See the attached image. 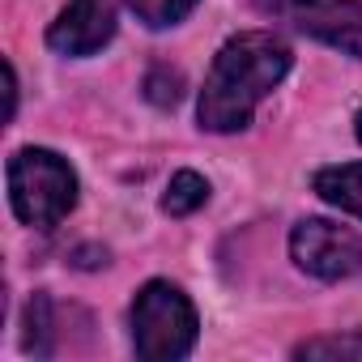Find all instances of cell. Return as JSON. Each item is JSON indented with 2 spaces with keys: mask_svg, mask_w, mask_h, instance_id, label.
<instances>
[{
  "mask_svg": "<svg viewBox=\"0 0 362 362\" xmlns=\"http://www.w3.org/2000/svg\"><path fill=\"white\" fill-rule=\"evenodd\" d=\"M290 47L269 30H243L235 35L218 56L201 90L197 119L209 132H239L252 124L256 107L281 86L290 73Z\"/></svg>",
  "mask_w": 362,
  "mask_h": 362,
  "instance_id": "obj_1",
  "label": "cell"
},
{
  "mask_svg": "<svg viewBox=\"0 0 362 362\" xmlns=\"http://www.w3.org/2000/svg\"><path fill=\"white\" fill-rule=\"evenodd\" d=\"M132 349L145 362L188 358L197 345V307L170 281H145L132 298Z\"/></svg>",
  "mask_w": 362,
  "mask_h": 362,
  "instance_id": "obj_2",
  "label": "cell"
},
{
  "mask_svg": "<svg viewBox=\"0 0 362 362\" xmlns=\"http://www.w3.org/2000/svg\"><path fill=\"white\" fill-rule=\"evenodd\" d=\"M9 201L26 226H56L77 205V175L52 149H18L9 158Z\"/></svg>",
  "mask_w": 362,
  "mask_h": 362,
  "instance_id": "obj_3",
  "label": "cell"
},
{
  "mask_svg": "<svg viewBox=\"0 0 362 362\" xmlns=\"http://www.w3.org/2000/svg\"><path fill=\"white\" fill-rule=\"evenodd\" d=\"M256 9L315 43L362 60V0H256Z\"/></svg>",
  "mask_w": 362,
  "mask_h": 362,
  "instance_id": "obj_4",
  "label": "cell"
},
{
  "mask_svg": "<svg viewBox=\"0 0 362 362\" xmlns=\"http://www.w3.org/2000/svg\"><path fill=\"white\" fill-rule=\"evenodd\" d=\"M290 256L303 273L320 281H341L362 269V235L328 218H303L290 230Z\"/></svg>",
  "mask_w": 362,
  "mask_h": 362,
  "instance_id": "obj_5",
  "label": "cell"
},
{
  "mask_svg": "<svg viewBox=\"0 0 362 362\" xmlns=\"http://www.w3.org/2000/svg\"><path fill=\"white\" fill-rule=\"evenodd\" d=\"M115 35V0H69L47 30L60 56H94Z\"/></svg>",
  "mask_w": 362,
  "mask_h": 362,
  "instance_id": "obj_6",
  "label": "cell"
},
{
  "mask_svg": "<svg viewBox=\"0 0 362 362\" xmlns=\"http://www.w3.org/2000/svg\"><path fill=\"white\" fill-rule=\"evenodd\" d=\"M315 192L337 205L341 214L362 218V162H341V166H324L315 175Z\"/></svg>",
  "mask_w": 362,
  "mask_h": 362,
  "instance_id": "obj_7",
  "label": "cell"
},
{
  "mask_svg": "<svg viewBox=\"0 0 362 362\" xmlns=\"http://www.w3.org/2000/svg\"><path fill=\"white\" fill-rule=\"evenodd\" d=\"M205 201H209L205 175H197V170H179V175L170 179L166 197H162V209H166L170 218H188V214H197Z\"/></svg>",
  "mask_w": 362,
  "mask_h": 362,
  "instance_id": "obj_8",
  "label": "cell"
},
{
  "mask_svg": "<svg viewBox=\"0 0 362 362\" xmlns=\"http://www.w3.org/2000/svg\"><path fill=\"white\" fill-rule=\"evenodd\" d=\"M52 328H56V320H52V298H47V294H35L30 307H26V354L47 358V354H52Z\"/></svg>",
  "mask_w": 362,
  "mask_h": 362,
  "instance_id": "obj_9",
  "label": "cell"
},
{
  "mask_svg": "<svg viewBox=\"0 0 362 362\" xmlns=\"http://www.w3.org/2000/svg\"><path fill=\"white\" fill-rule=\"evenodd\" d=\"M128 9H132L136 22H145L149 30H162V26L184 22V18L197 9V0H128Z\"/></svg>",
  "mask_w": 362,
  "mask_h": 362,
  "instance_id": "obj_10",
  "label": "cell"
},
{
  "mask_svg": "<svg viewBox=\"0 0 362 362\" xmlns=\"http://www.w3.org/2000/svg\"><path fill=\"white\" fill-rule=\"evenodd\" d=\"M294 358H362V332L311 337V341L294 345Z\"/></svg>",
  "mask_w": 362,
  "mask_h": 362,
  "instance_id": "obj_11",
  "label": "cell"
},
{
  "mask_svg": "<svg viewBox=\"0 0 362 362\" xmlns=\"http://www.w3.org/2000/svg\"><path fill=\"white\" fill-rule=\"evenodd\" d=\"M145 98L158 103V107H175L179 98H184V77L170 73V69H153L145 77Z\"/></svg>",
  "mask_w": 362,
  "mask_h": 362,
  "instance_id": "obj_12",
  "label": "cell"
},
{
  "mask_svg": "<svg viewBox=\"0 0 362 362\" xmlns=\"http://www.w3.org/2000/svg\"><path fill=\"white\" fill-rule=\"evenodd\" d=\"M354 124H358V128H354V132H358V141H362V111H358V119H354Z\"/></svg>",
  "mask_w": 362,
  "mask_h": 362,
  "instance_id": "obj_13",
  "label": "cell"
}]
</instances>
